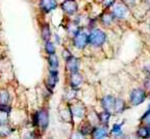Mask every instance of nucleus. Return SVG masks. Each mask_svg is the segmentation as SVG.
<instances>
[{
    "label": "nucleus",
    "mask_w": 150,
    "mask_h": 139,
    "mask_svg": "<svg viewBox=\"0 0 150 139\" xmlns=\"http://www.w3.org/2000/svg\"><path fill=\"white\" fill-rule=\"evenodd\" d=\"M59 80V69H49V73L46 80V88L49 91H53L56 84Z\"/></svg>",
    "instance_id": "nucleus-13"
},
{
    "label": "nucleus",
    "mask_w": 150,
    "mask_h": 139,
    "mask_svg": "<svg viewBox=\"0 0 150 139\" xmlns=\"http://www.w3.org/2000/svg\"><path fill=\"white\" fill-rule=\"evenodd\" d=\"M54 38H55V43H57V44H59V43H61V39H59V36H57L55 34V35H54Z\"/></svg>",
    "instance_id": "nucleus-31"
},
{
    "label": "nucleus",
    "mask_w": 150,
    "mask_h": 139,
    "mask_svg": "<svg viewBox=\"0 0 150 139\" xmlns=\"http://www.w3.org/2000/svg\"><path fill=\"white\" fill-rule=\"evenodd\" d=\"M80 69V61L78 58L75 56H72L69 59L66 60V70L68 71V73L76 72L79 71Z\"/></svg>",
    "instance_id": "nucleus-16"
},
{
    "label": "nucleus",
    "mask_w": 150,
    "mask_h": 139,
    "mask_svg": "<svg viewBox=\"0 0 150 139\" xmlns=\"http://www.w3.org/2000/svg\"><path fill=\"white\" fill-rule=\"evenodd\" d=\"M118 0H101L100 4L101 7H102V10H110L115 5V3Z\"/></svg>",
    "instance_id": "nucleus-27"
},
{
    "label": "nucleus",
    "mask_w": 150,
    "mask_h": 139,
    "mask_svg": "<svg viewBox=\"0 0 150 139\" xmlns=\"http://www.w3.org/2000/svg\"><path fill=\"white\" fill-rule=\"evenodd\" d=\"M116 22L117 21L110 10H103L98 16V23L104 29H110L112 26L115 25Z\"/></svg>",
    "instance_id": "nucleus-6"
},
{
    "label": "nucleus",
    "mask_w": 150,
    "mask_h": 139,
    "mask_svg": "<svg viewBox=\"0 0 150 139\" xmlns=\"http://www.w3.org/2000/svg\"><path fill=\"white\" fill-rule=\"evenodd\" d=\"M57 5H59L57 0H40V3H39L40 10L44 14H49L50 12L55 10Z\"/></svg>",
    "instance_id": "nucleus-15"
},
{
    "label": "nucleus",
    "mask_w": 150,
    "mask_h": 139,
    "mask_svg": "<svg viewBox=\"0 0 150 139\" xmlns=\"http://www.w3.org/2000/svg\"><path fill=\"white\" fill-rule=\"evenodd\" d=\"M108 40V34L100 27H94L89 31V46L95 49H101Z\"/></svg>",
    "instance_id": "nucleus-2"
},
{
    "label": "nucleus",
    "mask_w": 150,
    "mask_h": 139,
    "mask_svg": "<svg viewBox=\"0 0 150 139\" xmlns=\"http://www.w3.org/2000/svg\"><path fill=\"white\" fill-rule=\"evenodd\" d=\"M9 107L7 105L0 107V125L1 123H7V118H8L9 114Z\"/></svg>",
    "instance_id": "nucleus-23"
},
{
    "label": "nucleus",
    "mask_w": 150,
    "mask_h": 139,
    "mask_svg": "<svg viewBox=\"0 0 150 139\" xmlns=\"http://www.w3.org/2000/svg\"><path fill=\"white\" fill-rule=\"evenodd\" d=\"M61 117L66 123H72L74 117H73L72 112H71L70 106L66 107V108H64L63 110L61 111Z\"/></svg>",
    "instance_id": "nucleus-22"
},
{
    "label": "nucleus",
    "mask_w": 150,
    "mask_h": 139,
    "mask_svg": "<svg viewBox=\"0 0 150 139\" xmlns=\"http://www.w3.org/2000/svg\"><path fill=\"white\" fill-rule=\"evenodd\" d=\"M73 54H72V52L70 51V49H68V48H64L63 50H62V57H63V59L65 60H67V59H69L70 57H72Z\"/></svg>",
    "instance_id": "nucleus-29"
},
{
    "label": "nucleus",
    "mask_w": 150,
    "mask_h": 139,
    "mask_svg": "<svg viewBox=\"0 0 150 139\" xmlns=\"http://www.w3.org/2000/svg\"><path fill=\"white\" fill-rule=\"evenodd\" d=\"M93 128H94V125L91 123L88 119H86L84 121H82L80 123L79 128H78V132L82 135L83 137H87V136H91L92 134V131H93Z\"/></svg>",
    "instance_id": "nucleus-18"
},
{
    "label": "nucleus",
    "mask_w": 150,
    "mask_h": 139,
    "mask_svg": "<svg viewBox=\"0 0 150 139\" xmlns=\"http://www.w3.org/2000/svg\"><path fill=\"white\" fill-rule=\"evenodd\" d=\"M125 125V119L121 120V121H116L112 123L110 125V136L115 137V138H123L125 137V132L123 130V127Z\"/></svg>",
    "instance_id": "nucleus-12"
},
{
    "label": "nucleus",
    "mask_w": 150,
    "mask_h": 139,
    "mask_svg": "<svg viewBox=\"0 0 150 139\" xmlns=\"http://www.w3.org/2000/svg\"><path fill=\"white\" fill-rule=\"evenodd\" d=\"M112 117H114V114L112 112H108L105 110H101L98 112V121L101 125H110V121H112Z\"/></svg>",
    "instance_id": "nucleus-19"
},
{
    "label": "nucleus",
    "mask_w": 150,
    "mask_h": 139,
    "mask_svg": "<svg viewBox=\"0 0 150 139\" xmlns=\"http://www.w3.org/2000/svg\"><path fill=\"white\" fill-rule=\"evenodd\" d=\"M47 62H48L49 69H59V56H57L56 53L48 54Z\"/></svg>",
    "instance_id": "nucleus-20"
},
{
    "label": "nucleus",
    "mask_w": 150,
    "mask_h": 139,
    "mask_svg": "<svg viewBox=\"0 0 150 139\" xmlns=\"http://www.w3.org/2000/svg\"><path fill=\"white\" fill-rule=\"evenodd\" d=\"M51 29H50V25L48 23H44L41 27V37H42V40L44 42L46 41H49L51 39Z\"/></svg>",
    "instance_id": "nucleus-21"
},
{
    "label": "nucleus",
    "mask_w": 150,
    "mask_h": 139,
    "mask_svg": "<svg viewBox=\"0 0 150 139\" xmlns=\"http://www.w3.org/2000/svg\"><path fill=\"white\" fill-rule=\"evenodd\" d=\"M141 2L142 3H144V4H148V5H150V0H140Z\"/></svg>",
    "instance_id": "nucleus-32"
},
{
    "label": "nucleus",
    "mask_w": 150,
    "mask_h": 139,
    "mask_svg": "<svg viewBox=\"0 0 150 139\" xmlns=\"http://www.w3.org/2000/svg\"><path fill=\"white\" fill-rule=\"evenodd\" d=\"M72 44L76 49L83 50L89 46V31L81 29L72 38Z\"/></svg>",
    "instance_id": "nucleus-5"
},
{
    "label": "nucleus",
    "mask_w": 150,
    "mask_h": 139,
    "mask_svg": "<svg viewBox=\"0 0 150 139\" xmlns=\"http://www.w3.org/2000/svg\"><path fill=\"white\" fill-rule=\"evenodd\" d=\"M110 11H112V15H114L117 22L127 21L131 14L130 6H128L123 0H118L117 2L115 3V5L110 9Z\"/></svg>",
    "instance_id": "nucleus-3"
},
{
    "label": "nucleus",
    "mask_w": 150,
    "mask_h": 139,
    "mask_svg": "<svg viewBox=\"0 0 150 139\" xmlns=\"http://www.w3.org/2000/svg\"><path fill=\"white\" fill-rule=\"evenodd\" d=\"M61 9L67 16H75L78 12V4L76 0H64L61 3Z\"/></svg>",
    "instance_id": "nucleus-10"
},
{
    "label": "nucleus",
    "mask_w": 150,
    "mask_h": 139,
    "mask_svg": "<svg viewBox=\"0 0 150 139\" xmlns=\"http://www.w3.org/2000/svg\"><path fill=\"white\" fill-rule=\"evenodd\" d=\"M12 133V128L6 123L0 125V136H8Z\"/></svg>",
    "instance_id": "nucleus-26"
},
{
    "label": "nucleus",
    "mask_w": 150,
    "mask_h": 139,
    "mask_svg": "<svg viewBox=\"0 0 150 139\" xmlns=\"http://www.w3.org/2000/svg\"><path fill=\"white\" fill-rule=\"evenodd\" d=\"M97 1H101V0H97Z\"/></svg>",
    "instance_id": "nucleus-35"
},
{
    "label": "nucleus",
    "mask_w": 150,
    "mask_h": 139,
    "mask_svg": "<svg viewBox=\"0 0 150 139\" xmlns=\"http://www.w3.org/2000/svg\"><path fill=\"white\" fill-rule=\"evenodd\" d=\"M128 101L127 98L118 95L116 96V101H115V109H114V116H121L124 113L125 111L128 109Z\"/></svg>",
    "instance_id": "nucleus-11"
},
{
    "label": "nucleus",
    "mask_w": 150,
    "mask_h": 139,
    "mask_svg": "<svg viewBox=\"0 0 150 139\" xmlns=\"http://www.w3.org/2000/svg\"><path fill=\"white\" fill-rule=\"evenodd\" d=\"M123 1H124L128 6H130V9H132L134 5H137L138 1H140V0H123Z\"/></svg>",
    "instance_id": "nucleus-30"
},
{
    "label": "nucleus",
    "mask_w": 150,
    "mask_h": 139,
    "mask_svg": "<svg viewBox=\"0 0 150 139\" xmlns=\"http://www.w3.org/2000/svg\"><path fill=\"white\" fill-rule=\"evenodd\" d=\"M149 97V92L143 86H136L132 87L128 91L127 94V101L130 107H139L143 105Z\"/></svg>",
    "instance_id": "nucleus-1"
},
{
    "label": "nucleus",
    "mask_w": 150,
    "mask_h": 139,
    "mask_svg": "<svg viewBox=\"0 0 150 139\" xmlns=\"http://www.w3.org/2000/svg\"><path fill=\"white\" fill-rule=\"evenodd\" d=\"M147 25H148V29L150 31V18L148 19V21H147Z\"/></svg>",
    "instance_id": "nucleus-33"
},
{
    "label": "nucleus",
    "mask_w": 150,
    "mask_h": 139,
    "mask_svg": "<svg viewBox=\"0 0 150 139\" xmlns=\"http://www.w3.org/2000/svg\"><path fill=\"white\" fill-rule=\"evenodd\" d=\"M33 123L35 128L41 131H46L49 125V113L46 109H41L33 115Z\"/></svg>",
    "instance_id": "nucleus-4"
},
{
    "label": "nucleus",
    "mask_w": 150,
    "mask_h": 139,
    "mask_svg": "<svg viewBox=\"0 0 150 139\" xmlns=\"http://www.w3.org/2000/svg\"><path fill=\"white\" fill-rule=\"evenodd\" d=\"M147 108H150V103L148 104V107H147Z\"/></svg>",
    "instance_id": "nucleus-34"
},
{
    "label": "nucleus",
    "mask_w": 150,
    "mask_h": 139,
    "mask_svg": "<svg viewBox=\"0 0 150 139\" xmlns=\"http://www.w3.org/2000/svg\"><path fill=\"white\" fill-rule=\"evenodd\" d=\"M44 50L47 54H53L56 53V46H55V43L52 42L51 40L49 41H46L44 44Z\"/></svg>",
    "instance_id": "nucleus-24"
},
{
    "label": "nucleus",
    "mask_w": 150,
    "mask_h": 139,
    "mask_svg": "<svg viewBox=\"0 0 150 139\" xmlns=\"http://www.w3.org/2000/svg\"><path fill=\"white\" fill-rule=\"evenodd\" d=\"M71 109V112H72V115L74 117V119H79L82 120L84 118H87V114H88V111L87 108L84 106L82 103L80 101H75L73 104L69 105Z\"/></svg>",
    "instance_id": "nucleus-8"
},
{
    "label": "nucleus",
    "mask_w": 150,
    "mask_h": 139,
    "mask_svg": "<svg viewBox=\"0 0 150 139\" xmlns=\"http://www.w3.org/2000/svg\"><path fill=\"white\" fill-rule=\"evenodd\" d=\"M82 84H83V76L79 71L69 73V87L78 90Z\"/></svg>",
    "instance_id": "nucleus-14"
},
{
    "label": "nucleus",
    "mask_w": 150,
    "mask_h": 139,
    "mask_svg": "<svg viewBox=\"0 0 150 139\" xmlns=\"http://www.w3.org/2000/svg\"><path fill=\"white\" fill-rule=\"evenodd\" d=\"M134 136L137 138L141 139H148L150 138V128L144 123H140L138 128L134 131Z\"/></svg>",
    "instance_id": "nucleus-17"
},
{
    "label": "nucleus",
    "mask_w": 150,
    "mask_h": 139,
    "mask_svg": "<svg viewBox=\"0 0 150 139\" xmlns=\"http://www.w3.org/2000/svg\"><path fill=\"white\" fill-rule=\"evenodd\" d=\"M9 101V95L7 93V91L3 90V91L0 92V105L1 106H4V105H7Z\"/></svg>",
    "instance_id": "nucleus-28"
},
{
    "label": "nucleus",
    "mask_w": 150,
    "mask_h": 139,
    "mask_svg": "<svg viewBox=\"0 0 150 139\" xmlns=\"http://www.w3.org/2000/svg\"><path fill=\"white\" fill-rule=\"evenodd\" d=\"M115 101H116V95L112 93H106L103 94L100 97L99 105H100L101 110H105L108 112H112L114 114V109H115Z\"/></svg>",
    "instance_id": "nucleus-7"
},
{
    "label": "nucleus",
    "mask_w": 150,
    "mask_h": 139,
    "mask_svg": "<svg viewBox=\"0 0 150 139\" xmlns=\"http://www.w3.org/2000/svg\"><path fill=\"white\" fill-rule=\"evenodd\" d=\"M91 137L95 139H103V138L112 137L110 136V125H101V123L95 125L93 128V131H92Z\"/></svg>",
    "instance_id": "nucleus-9"
},
{
    "label": "nucleus",
    "mask_w": 150,
    "mask_h": 139,
    "mask_svg": "<svg viewBox=\"0 0 150 139\" xmlns=\"http://www.w3.org/2000/svg\"><path fill=\"white\" fill-rule=\"evenodd\" d=\"M140 123H144L150 128V108H147L143 115L140 117Z\"/></svg>",
    "instance_id": "nucleus-25"
}]
</instances>
